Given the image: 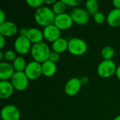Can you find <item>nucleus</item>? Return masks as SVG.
I'll return each mask as SVG.
<instances>
[{"mask_svg":"<svg viewBox=\"0 0 120 120\" xmlns=\"http://www.w3.org/2000/svg\"><path fill=\"white\" fill-rule=\"evenodd\" d=\"M70 15L75 24L83 25L89 20V13L82 8H74L70 13Z\"/></svg>","mask_w":120,"mask_h":120,"instance_id":"6","label":"nucleus"},{"mask_svg":"<svg viewBox=\"0 0 120 120\" xmlns=\"http://www.w3.org/2000/svg\"><path fill=\"white\" fill-rule=\"evenodd\" d=\"M24 72L29 80H35L42 75L41 64L34 60L31 61L27 65Z\"/></svg>","mask_w":120,"mask_h":120,"instance_id":"7","label":"nucleus"},{"mask_svg":"<svg viewBox=\"0 0 120 120\" xmlns=\"http://www.w3.org/2000/svg\"><path fill=\"white\" fill-rule=\"evenodd\" d=\"M12 65L15 72H24L27 64L22 56H17L16 58L13 61Z\"/></svg>","mask_w":120,"mask_h":120,"instance_id":"20","label":"nucleus"},{"mask_svg":"<svg viewBox=\"0 0 120 120\" xmlns=\"http://www.w3.org/2000/svg\"><path fill=\"white\" fill-rule=\"evenodd\" d=\"M32 43L26 37H18L14 41L15 51L20 55L27 54L31 51Z\"/></svg>","mask_w":120,"mask_h":120,"instance_id":"8","label":"nucleus"},{"mask_svg":"<svg viewBox=\"0 0 120 120\" xmlns=\"http://www.w3.org/2000/svg\"><path fill=\"white\" fill-rule=\"evenodd\" d=\"M115 55V50L110 46H106L101 51V56L104 60H112Z\"/></svg>","mask_w":120,"mask_h":120,"instance_id":"23","label":"nucleus"},{"mask_svg":"<svg viewBox=\"0 0 120 120\" xmlns=\"http://www.w3.org/2000/svg\"><path fill=\"white\" fill-rule=\"evenodd\" d=\"M1 117L3 120H19L20 112L15 105H7L1 109Z\"/></svg>","mask_w":120,"mask_h":120,"instance_id":"9","label":"nucleus"},{"mask_svg":"<svg viewBox=\"0 0 120 120\" xmlns=\"http://www.w3.org/2000/svg\"><path fill=\"white\" fill-rule=\"evenodd\" d=\"M34 20L36 22L43 27H46L50 25L53 24L56 14L53 11L52 8L49 6H43L34 12Z\"/></svg>","mask_w":120,"mask_h":120,"instance_id":"1","label":"nucleus"},{"mask_svg":"<svg viewBox=\"0 0 120 120\" xmlns=\"http://www.w3.org/2000/svg\"><path fill=\"white\" fill-rule=\"evenodd\" d=\"M5 44H6V39H5V37L0 35V49L1 50L3 49V48L5 46Z\"/></svg>","mask_w":120,"mask_h":120,"instance_id":"31","label":"nucleus"},{"mask_svg":"<svg viewBox=\"0 0 120 120\" xmlns=\"http://www.w3.org/2000/svg\"><path fill=\"white\" fill-rule=\"evenodd\" d=\"M6 22V14L2 10H0V24Z\"/></svg>","mask_w":120,"mask_h":120,"instance_id":"30","label":"nucleus"},{"mask_svg":"<svg viewBox=\"0 0 120 120\" xmlns=\"http://www.w3.org/2000/svg\"><path fill=\"white\" fill-rule=\"evenodd\" d=\"M51 49L53 51L59 54L64 53L68 49V41L65 38L60 37L52 43Z\"/></svg>","mask_w":120,"mask_h":120,"instance_id":"18","label":"nucleus"},{"mask_svg":"<svg viewBox=\"0 0 120 120\" xmlns=\"http://www.w3.org/2000/svg\"><path fill=\"white\" fill-rule=\"evenodd\" d=\"M26 37L31 43H33L34 44L42 42V40L44 39L43 32L36 27L29 28Z\"/></svg>","mask_w":120,"mask_h":120,"instance_id":"15","label":"nucleus"},{"mask_svg":"<svg viewBox=\"0 0 120 120\" xmlns=\"http://www.w3.org/2000/svg\"><path fill=\"white\" fill-rule=\"evenodd\" d=\"M4 57V53H3L2 51H0V60H2Z\"/></svg>","mask_w":120,"mask_h":120,"instance_id":"36","label":"nucleus"},{"mask_svg":"<svg viewBox=\"0 0 120 120\" xmlns=\"http://www.w3.org/2000/svg\"><path fill=\"white\" fill-rule=\"evenodd\" d=\"M107 22L112 27H120V10L114 8L107 15Z\"/></svg>","mask_w":120,"mask_h":120,"instance_id":"17","label":"nucleus"},{"mask_svg":"<svg viewBox=\"0 0 120 120\" xmlns=\"http://www.w3.org/2000/svg\"><path fill=\"white\" fill-rule=\"evenodd\" d=\"M41 68H42V75L49 77L53 76L57 71L56 63H54L50 61L49 60L41 63Z\"/></svg>","mask_w":120,"mask_h":120,"instance_id":"19","label":"nucleus"},{"mask_svg":"<svg viewBox=\"0 0 120 120\" xmlns=\"http://www.w3.org/2000/svg\"><path fill=\"white\" fill-rule=\"evenodd\" d=\"M112 4L115 6V8L120 10V0H114L112 1Z\"/></svg>","mask_w":120,"mask_h":120,"instance_id":"32","label":"nucleus"},{"mask_svg":"<svg viewBox=\"0 0 120 120\" xmlns=\"http://www.w3.org/2000/svg\"><path fill=\"white\" fill-rule=\"evenodd\" d=\"M120 120V115H118V116H117L115 118V120Z\"/></svg>","mask_w":120,"mask_h":120,"instance_id":"37","label":"nucleus"},{"mask_svg":"<svg viewBox=\"0 0 120 120\" xmlns=\"http://www.w3.org/2000/svg\"><path fill=\"white\" fill-rule=\"evenodd\" d=\"M56 2V0H44V4L46 5H53Z\"/></svg>","mask_w":120,"mask_h":120,"instance_id":"33","label":"nucleus"},{"mask_svg":"<svg viewBox=\"0 0 120 120\" xmlns=\"http://www.w3.org/2000/svg\"><path fill=\"white\" fill-rule=\"evenodd\" d=\"M117 67L112 60H103L97 68L98 75L103 78H108L115 74Z\"/></svg>","mask_w":120,"mask_h":120,"instance_id":"4","label":"nucleus"},{"mask_svg":"<svg viewBox=\"0 0 120 120\" xmlns=\"http://www.w3.org/2000/svg\"><path fill=\"white\" fill-rule=\"evenodd\" d=\"M88 49L86 42L78 37H74L68 41V51L74 56H82Z\"/></svg>","mask_w":120,"mask_h":120,"instance_id":"3","label":"nucleus"},{"mask_svg":"<svg viewBox=\"0 0 120 120\" xmlns=\"http://www.w3.org/2000/svg\"><path fill=\"white\" fill-rule=\"evenodd\" d=\"M82 85V84L80 79L77 77H72L65 84L64 88L65 93L69 96H75L79 92Z\"/></svg>","mask_w":120,"mask_h":120,"instance_id":"10","label":"nucleus"},{"mask_svg":"<svg viewBox=\"0 0 120 120\" xmlns=\"http://www.w3.org/2000/svg\"><path fill=\"white\" fill-rule=\"evenodd\" d=\"M18 32L17 25L11 21H6L0 24V35L4 37H11Z\"/></svg>","mask_w":120,"mask_h":120,"instance_id":"13","label":"nucleus"},{"mask_svg":"<svg viewBox=\"0 0 120 120\" xmlns=\"http://www.w3.org/2000/svg\"><path fill=\"white\" fill-rule=\"evenodd\" d=\"M14 87L9 81H0V98L1 99H7L10 98L13 91Z\"/></svg>","mask_w":120,"mask_h":120,"instance_id":"16","label":"nucleus"},{"mask_svg":"<svg viewBox=\"0 0 120 120\" xmlns=\"http://www.w3.org/2000/svg\"><path fill=\"white\" fill-rule=\"evenodd\" d=\"M94 20L97 24H103L107 20V17L103 13L98 11L94 15Z\"/></svg>","mask_w":120,"mask_h":120,"instance_id":"25","label":"nucleus"},{"mask_svg":"<svg viewBox=\"0 0 120 120\" xmlns=\"http://www.w3.org/2000/svg\"><path fill=\"white\" fill-rule=\"evenodd\" d=\"M66 6H70V7H76L78 6L80 3V0H62Z\"/></svg>","mask_w":120,"mask_h":120,"instance_id":"28","label":"nucleus"},{"mask_svg":"<svg viewBox=\"0 0 120 120\" xmlns=\"http://www.w3.org/2000/svg\"><path fill=\"white\" fill-rule=\"evenodd\" d=\"M115 75H116L117 77L119 79H120V65L118 67H117V70H116Z\"/></svg>","mask_w":120,"mask_h":120,"instance_id":"35","label":"nucleus"},{"mask_svg":"<svg viewBox=\"0 0 120 120\" xmlns=\"http://www.w3.org/2000/svg\"><path fill=\"white\" fill-rule=\"evenodd\" d=\"M49 60L50 61L54 63H56L60 60V54L52 51L50 53V55H49Z\"/></svg>","mask_w":120,"mask_h":120,"instance_id":"27","label":"nucleus"},{"mask_svg":"<svg viewBox=\"0 0 120 120\" xmlns=\"http://www.w3.org/2000/svg\"><path fill=\"white\" fill-rule=\"evenodd\" d=\"M53 24L60 30H66L72 27L73 20L70 14L64 13L56 15Z\"/></svg>","mask_w":120,"mask_h":120,"instance_id":"11","label":"nucleus"},{"mask_svg":"<svg viewBox=\"0 0 120 120\" xmlns=\"http://www.w3.org/2000/svg\"><path fill=\"white\" fill-rule=\"evenodd\" d=\"M17 91H25L29 84V79L25 75V72H15L11 78V82Z\"/></svg>","mask_w":120,"mask_h":120,"instance_id":"5","label":"nucleus"},{"mask_svg":"<svg viewBox=\"0 0 120 120\" xmlns=\"http://www.w3.org/2000/svg\"><path fill=\"white\" fill-rule=\"evenodd\" d=\"M66 7L67 6L62 0L56 1V2L52 6V10L56 14V15H57L64 13L66 10Z\"/></svg>","mask_w":120,"mask_h":120,"instance_id":"22","label":"nucleus"},{"mask_svg":"<svg viewBox=\"0 0 120 120\" xmlns=\"http://www.w3.org/2000/svg\"><path fill=\"white\" fill-rule=\"evenodd\" d=\"M26 3L29 6L38 9L39 8L43 6L44 0H26Z\"/></svg>","mask_w":120,"mask_h":120,"instance_id":"24","label":"nucleus"},{"mask_svg":"<svg viewBox=\"0 0 120 120\" xmlns=\"http://www.w3.org/2000/svg\"><path fill=\"white\" fill-rule=\"evenodd\" d=\"M27 31H28V29H27L26 27L20 28V30L18 31L19 36L20 37H26L27 36Z\"/></svg>","mask_w":120,"mask_h":120,"instance_id":"29","label":"nucleus"},{"mask_svg":"<svg viewBox=\"0 0 120 120\" xmlns=\"http://www.w3.org/2000/svg\"><path fill=\"white\" fill-rule=\"evenodd\" d=\"M99 4L97 0H87L86 1V10L89 15H94L98 12Z\"/></svg>","mask_w":120,"mask_h":120,"instance_id":"21","label":"nucleus"},{"mask_svg":"<svg viewBox=\"0 0 120 120\" xmlns=\"http://www.w3.org/2000/svg\"><path fill=\"white\" fill-rule=\"evenodd\" d=\"M15 72L13 65L8 62H1L0 63V79L1 81H8L11 79Z\"/></svg>","mask_w":120,"mask_h":120,"instance_id":"14","label":"nucleus"},{"mask_svg":"<svg viewBox=\"0 0 120 120\" xmlns=\"http://www.w3.org/2000/svg\"><path fill=\"white\" fill-rule=\"evenodd\" d=\"M51 52V51L49 45L42 41L38 44H33L30 53L34 61H37L41 64L49 60Z\"/></svg>","mask_w":120,"mask_h":120,"instance_id":"2","label":"nucleus"},{"mask_svg":"<svg viewBox=\"0 0 120 120\" xmlns=\"http://www.w3.org/2000/svg\"><path fill=\"white\" fill-rule=\"evenodd\" d=\"M60 31L61 30L58 29L54 24L50 25L44 28V37L46 41L53 43L60 38Z\"/></svg>","mask_w":120,"mask_h":120,"instance_id":"12","label":"nucleus"},{"mask_svg":"<svg viewBox=\"0 0 120 120\" xmlns=\"http://www.w3.org/2000/svg\"><path fill=\"white\" fill-rule=\"evenodd\" d=\"M80 80H81V82H82V84H87L88 82H89V78L88 77H82L81 79H80Z\"/></svg>","mask_w":120,"mask_h":120,"instance_id":"34","label":"nucleus"},{"mask_svg":"<svg viewBox=\"0 0 120 120\" xmlns=\"http://www.w3.org/2000/svg\"><path fill=\"white\" fill-rule=\"evenodd\" d=\"M4 53V58L6 61H13L17 57L15 51H13L12 50H8V51H5Z\"/></svg>","mask_w":120,"mask_h":120,"instance_id":"26","label":"nucleus"}]
</instances>
